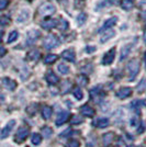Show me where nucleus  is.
<instances>
[{"mask_svg": "<svg viewBox=\"0 0 146 147\" xmlns=\"http://www.w3.org/2000/svg\"><path fill=\"white\" fill-rule=\"evenodd\" d=\"M128 70L130 73V80H133L137 73L140 71V61L137 59H132L128 63Z\"/></svg>", "mask_w": 146, "mask_h": 147, "instance_id": "f257e3e1", "label": "nucleus"}, {"mask_svg": "<svg viewBox=\"0 0 146 147\" xmlns=\"http://www.w3.org/2000/svg\"><path fill=\"white\" fill-rule=\"evenodd\" d=\"M58 44H59L58 38L55 36V35H53V34L47 35V36L44 38V42H43L44 47H45V49H54V47H56Z\"/></svg>", "mask_w": 146, "mask_h": 147, "instance_id": "f03ea898", "label": "nucleus"}, {"mask_svg": "<svg viewBox=\"0 0 146 147\" xmlns=\"http://www.w3.org/2000/svg\"><path fill=\"white\" fill-rule=\"evenodd\" d=\"M56 11V8H55L52 3H43L42 6L39 8V13L40 16L45 17V16H51Z\"/></svg>", "mask_w": 146, "mask_h": 147, "instance_id": "7ed1b4c3", "label": "nucleus"}, {"mask_svg": "<svg viewBox=\"0 0 146 147\" xmlns=\"http://www.w3.org/2000/svg\"><path fill=\"white\" fill-rule=\"evenodd\" d=\"M14 125H16V121L14 120H11V121H9L8 124H7L6 126L2 129L1 131V133H0V140H2V138H6L9 136V134L11 133V131L12 129L14 127Z\"/></svg>", "mask_w": 146, "mask_h": 147, "instance_id": "20e7f679", "label": "nucleus"}, {"mask_svg": "<svg viewBox=\"0 0 146 147\" xmlns=\"http://www.w3.org/2000/svg\"><path fill=\"white\" fill-rule=\"evenodd\" d=\"M40 36H41V32L39 30H31L28 33L26 42H28L29 45H32V44H34L40 38Z\"/></svg>", "mask_w": 146, "mask_h": 147, "instance_id": "39448f33", "label": "nucleus"}, {"mask_svg": "<svg viewBox=\"0 0 146 147\" xmlns=\"http://www.w3.org/2000/svg\"><path fill=\"white\" fill-rule=\"evenodd\" d=\"M28 135H29V129L26 127H20L16 134V141L18 143H22L23 141H25Z\"/></svg>", "mask_w": 146, "mask_h": 147, "instance_id": "423d86ee", "label": "nucleus"}, {"mask_svg": "<svg viewBox=\"0 0 146 147\" xmlns=\"http://www.w3.org/2000/svg\"><path fill=\"white\" fill-rule=\"evenodd\" d=\"M114 57H116V49H110L108 53L104 54L103 58H102V64L103 65H110L112 61H114Z\"/></svg>", "mask_w": 146, "mask_h": 147, "instance_id": "0eeeda50", "label": "nucleus"}, {"mask_svg": "<svg viewBox=\"0 0 146 147\" xmlns=\"http://www.w3.org/2000/svg\"><path fill=\"white\" fill-rule=\"evenodd\" d=\"M69 117V112L68 111H63L61 113H58V115L56 117V121H55V124L56 125H62L66 122Z\"/></svg>", "mask_w": 146, "mask_h": 147, "instance_id": "6e6552de", "label": "nucleus"}, {"mask_svg": "<svg viewBox=\"0 0 146 147\" xmlns=\"http://www.w3.org/2000/svg\"><path fill=\"white\" fill-rule=\"evenodd\" d=\"M116 21H118V18H116V17H113V18L107 20V21L104 22V24L101 26V29H100L99 31H100V32H103V31L108 30V29L110 30V29H111V28L116 23Z\"/></svg>", "mask_w": 146, "mask_h": 147, "instance_id": "1a4fd4ad", "label": "nucleus"}, {"mask_svg": "<svg viewBox=\"0 0 146 147\" xmlns=\"http://www.w3.org/2000/svg\"><path fill=\"white\" fill-rule=\"evenodd\" d=\"M2 85L5 86V88H7L8 90H14L17 87V82L14 80L10 79V78H3L2 79Z\"/></svg>", "mask_w": 146, "mask_h": 147, "instance_id": "9d476101", "label": "nucleus"}, {"mask_svg": "<svg viewBox=\"0 0 146 147\" xmlns=\"http://www.w3.org/2000/svg\"><path fill=\"white\" fill-rule=\"evenodd\" d=\"M132 94V89L131 88H121L119 91L116 92V96L120 99H125Z\"/></svg>", "mask_w": 146, "mask_h": 147, "instance_id": "9b49d317", "label": "nucleus"}, {"mask_svg": "<svg viewBox=\"0 0 146 147\" xmlns=\"http://www.w3.org/2000/svg\"><path fill=\"white\" fill-rule=\"evenodd\" d=\"M41 26L45 30H51L53 29L54 26H56V21L54 19H47V20H44L42 23H41Z\"/></svg>", "mask_w": 146, "mask_h": 147, "instance_id": "f8f14e48", "label": "nucleus"}, {"mask_svg": "<svg viewBox=\"0 0 146 147\" xmlns=\"http://www.w3.org/2000/svg\"><path fill=\"white\" fill-rule=\"evenodd\" d=\"M80 112H81V114L82 115H85V117H93V114H95V111L92 109L91 107H89L88 104H86V105H82L81 107V109H80Z\"/></svg>", "mask_w": 146, "mask_h": 147, "instance_id": "ddd939ff", "label": "nucleus"}, {"mask_svg": "<svg viewBox=\"0 0 146 147\" xmlns=\"http://www.w3.org/2000/svg\"><path fill=\"white\" fill-rule=\"evenodd\" d=\"M62 57L68 61H75V52L73 49H66L62 53Z\"/></svg>", "mask_w": 146, "mask_h": 147, "instance_id": "4468645a", "label": "nucleus"}, {"mask_svg": "<svg viewBox=\"0 0 146 147\" xmlns=\"http://www.w3.org/2000/svg\"><path fill=\"white\" fill-rule=\"evenodd\" d=\"M46 80L49 85H56L58 82V77L53 71H49L46 74Z\"/></svg>", "mask_w": 146, "mask_h": 147, "instance_id": "2eb2a0df", "label": "nucleus"}, {"mask_svg": "<svg viewBox=\"0 0 146 147\" xmlns=\"http://www.w3.org/2000/svg\"><path fill=\"white\" fill-rule=\"evenodd\" d=\"M114 35H116V32L110 29L109 31H107L105 33L102 34V36H101V38H100V41H101V43H105L107 41H109L110 38H111V37H113Z\"/></svg>", "mask_w": 146, "mask_h": 147, "instance_id": "dca6fc26", "label": "nucleus"}, {"mask_svg": "<svg viewBox=\"0 0 146 147\" xmlns=\"http://www.w3.org/2000/svg\"><path fill=\"white\" fill-rule=\"evenodd\" d=\"M109 124H110V121L108 120V119H105V117L98 119L97 122L93 123V125H96V126L99 127V129H103V127H105V126H108Z\"/></svg>", "mask_w": 146, "mask_h": 147, "instance_id": "f3484780", "label": "nucleus"}, {"mask_svg": "<svg viewBox=\"0 0 146 147\" xmlns=\"http://www.w3.org/2000/svg\"><path fill=\"white\" fill-rule=\"evenodd\" d=\"M41 56V53L37 51V49H32L28 53V59L30 61H37Z\"/></svg>", "mask_w": 146, "mask_h": 147, "instance_id": "a211bd4d", "label": "nucleus"}, {"mask_svg": "<svg viewBox=\"0 0 146 147\" xmlns=\"http://www.w3.org/2000/svg\"><path fill=\"white\" fill-rule=\"evenodd\" d=\"M42 115L45 120H49V117H52V108H49L47 105H45L42 110Z\"/></svg>", "mask_w": 146, "mask_h": 147, "instance_id": "6ab92c4d", "label": "nucleus"}, {"mask_svg": "<svg viewBox=\"0 0 146 147\" xmlns=\"http://www.w3.org/2000/svg\"><path fill=\"white\" fill-rule=\"evenodd\" d=\"M113 140V134L112 133H105V134L102 136V141H103V144L107 146V145H109L110 143L112 142Z\"/></svg>", "mask_w": 146, "mask_h": 147, "instance_id": "aec40b11", "label": "nucleus"}, {"mask_svg": "<svg viewBox=\"0 0 146 147\" xmlns=\"http://www.w3.org/2000/svg\"><path fill=\"white\" fill-rule=\"evenodd\" d=\"M42 141V137H41V135L37 134V133H34V134H32V137H31V142H32V144H34V145H39L40 143Z\"/></svg>", "mask_w": 146, "mask_h": 147, "instance_id": "412c9836", "label": "nucleus"}, {"mask_svg": "<svg viewBox=\"0 0 146 147\" xmlns=\"http://www.w3.org/2000/svg\"><path fill=\"white\" fill-rule=\"evenodd\" d=\"M57 28H58L61 31H66L67 28H68V22H67L65 19H61V20L58 21V25H57Z\"/></svg>", "mask_w": 146, "mask_h": 147, "instance_id": "4be33fe9", "label": "nucleus"}, {"mask_svg": "<svg viewBox=\"0 0 146 147\" xmlns=\"http://www.w3.org/2000/svg\"><path fill=\"white\" fill-rule=\"evenodd\" d=\"M42 135L45 137V138H49V137L53 135V131H52L51 127L45 126V127H43L42 129Z\"/></svg>", "mask_w": 146, "mask_h": 147, "instance_id": "5701e85b", "label": "nucleus"}, {"mask_svg": "<svg viewBox=\"0 0 146 147\" xmlns=\"http://www.w3.org/2000/svg\"><path fill=\"white\" fill-rule=\"evenodd\" d=\"M130 49L131 47L130 46H124L123 49H122V53H121V57H120V61H124L126 57L128 56V53H130Z\"/></svg>", "mask_w": 146, "mask_h": 147, "instance_id": "b1692460", "label": "nucleus"}, {"mask_svg": "<svg viewBox=\"0 0 146 147\" xmlns=\"http://www.w3.org/2000/svg\"><path fill=\"white\" fill-rule=\"evenodd\" d=\"M56 59H57V56L55 55V54H49V55L45 56L44 61H45L46 64H53Z\"/></svg>", "mask_w": 146, "mask_h": 147, "instance_id": "393cba45", "label": "nucleus"}, {"mask_svg": "<svg viewBox=\"0 0 146 147\" xmlns=\"http://www.w3.org/2000/svg\"><path fill=\"white\" fill-rule=\"evenodd\" d=\"M57 69H58V71L61 74H63V75H66V74H68V71H69V68H68V66L65 65V64H59V65L57 66Z\"/></svg>", "mask_w": 146, "mask_h": 147, "instance_id": "a878e982", "label": "nucleus"}, {"mask_svg": "<svg viewBox=\"0 0 146 147\" xmlns=\"http://www.w3.org/2000/svg\"><path fill=\"white\" fill-rule=\"evenodd\" d=\"M36 110H37V104H35V103L31 104V105H29V107L26 108V112H28L30 115H33V114H35Z\"/></svg>", "mask_w": 146, "mask_h": 147, "instance_id": "bb28decb", "label": "nucleus"}, {"mask_svg": "<svg viewBox=\"0 0 146 147\" xmlns=\"http://www.w3.org/2000/svg\"><path fill=\"white\" fill-rule=\"evenodd\" d=\"M77 82L79 84L80 86H86L88 84V79H87V77H86L85 75H80L77 78Z\"/></svg>", "mask_w": 146, "mask_h": 147, "instance_id": "cd10ccee", "label": "nucleus"}, {"mask_svg": "<svg viewBox=\"0 0 146 147\" xmlns=\"http://www.w3.org/2000/svg\"><path fill=\"white\" fill-rule=\"evenodd\" d=\"M10 23V18L8 16H0V24L1 25H7Z\"/></svg>", "mask_w": 146, "mask_h": 147, "instance_id": "c85d7f7f", "label": "nucleus"}, {"mask_svg": "<svg viewBox=\"0 0 146 147\" xmlns=\"http://www.w3.org/2000/svg\"><path fill=\"white\" fill-rule=\"evenodd\" d=\"M70 87H72V85H70V82L69 81H64L63 82V85H62V92L63 93H65V92H67L69 89H70Z\"/></svg>", "mask_w": 146, "mask_h": 147, "instance_id": "c756f323", "label": "nucleus"}, {"mask_svg": "<svg viewBox=\"0 0 146 147\" xmlns=\"http://www.w3.org/2000/svg\"><path fill=\"white\" fill-rule=\"evenodd\" d=\"M18 38V32L17 31H12L9 35V38H8V43H12L13 41H16Z\"/></svg>", "mask_w": 146, "mask_h": 147, "instance_id": "7c9ffc66", "label": "nucleus"}, {"mask_svg": "<svg viewBox=\"0 0 146 147\" xmlns=\"http://www.w3.org/2000/svg\"><path fill=\"white\" fill-rule=\"evenodd\" d=\"M74 97L77 100H81L82 99V91L80 90V88H76L74 90Z\"/></svg>", "mask_w": 146, "mask_h": 147, "instance_id": "2f4dec72", "label": "nucleus"}, {"mask_svg": "<svg viewBox=\"0 0 146 147\" xmlns=\"http://www.w3.org/2000/svg\"><path fill=\"white\" fill-rule=\"evenodd\" d=\"M146 89V79H142L141 82L137 86V91L139 92H143Z\"/></svg>", "mask_w": 146, "mask_h": 147, "instance_id": "473e14b6", "label": "nucleus"}, {"mask_svg": "<svg viewBox=\"0 0 146 147\" xmlns=\"http://www.w3.org/2000/svg\"><path fill=\"white\" fill-rule=\"evenodd\" d=\"M122 7H123L125 10H128V9H131V8L133 7V3H132V1H130V0H123V1H122Z\"/></svg>", "mask_w": 146, "mask_h": 147, "instance_id": "72a5a7b5", "label": "nucleus"}, {"mask_svg": "<svg viewBox=\"0 0 146 147\" xmlns=\"http://www.w3.org/2000/svg\"><path fill=\"white\" fill-rule=\"evenodd\" d=\"M81 122H82V119L80 117H78V115H75V117H73V119L70 120V123L74 124V125H75V124H80Z\"/></svg>", "mask_w": 146, "mask_h": 147, "instance_id": "f704fd0d", "label": "nucleus"}, {"mask_svg": "<svg viewBox=\"0 0 146 147\" xmlns=\"http://www.w3.org/2000/svg\"><path fill=\"white\" fill-rule=\"evenodd\" d=\"M86 14L85 13H80L79 16H78V18H77V21H78V24L81 25V24H84V22L86 21Z\"/></svg>", "mask_w": 146, "mask_h": 147, "instance_id": "c9c22d12", "label": "nucleus"}, {"mask_svg": "<svg viewBox=\"0 0 146 147\" xmlns=\"http://www.w3.org/2000/svg\"><path fill=\"white\" fill-rule=\"evenodd\" d=\"M8 3H9L8 0H0V11L6 9L7 7H8Z\"/></svg>", "mask_w": 146, "mask_h": 147, "instance_id": "e433bc0d", "label": "nucleus"}, {"mask_svg": "<svg viewBox=\"0 0 146 147\" xmlns=\"http://www.w3.org/2000/svg\"><path fill=\"white\" fill-rule=\"evenodd\" d=\"M66 147H79V142L78 141H70L67 144Z\"/></svg>", "mask_w": 146, "mask_h": 147, "instance_id": "4c0bfd02", "label": "nucleus"}, {"mask_svg": "<svg viewBox=\"0 0 146 147\" xmlns=\"http://www.w3.org/2000/svg\"><path fill=\"white\" fill-rule=\"evenodd\" d=\"M96 51V47L95 46H87L86 47V52L87 53H92V52H95Z\"/></svg>", "mask_w": 146, "mask_h": 147, "instance_id": "58836bf2", "label": "nucleus"}, {"mask_svg": "<svg viewBox=\"0 0 146 147\" xmlns=\"http://www.w3.org/2000/svg\"><path fill=\"white\" fill-rule=\"evenodd\" d=\"M6 53H7L6 49H5V47H2V46H0V58H1L2 56L6 55Z\"/></svg>", "mask_w": 146, "mask_h": 147, "instance_id": "ea45409f", "label": "nucleus"}, {"mask_svg": "<svg viewBox=\"0 0 146 147\" xmlns=\"http://www.w3.org/2000/svg\"><path fill=\"white\" fill-rule=\"evenodd\" d=\"M3 100H5V97H3V94H2L1 91H0V103H1V102H3Z\"/></svg>", "mask_w": 146, "mask_h": 147, "instance_id": "a19ab883", "label": "nucleus"}, {"mask_svg": "<svg viewBox=\"0 0 146 147\" xmlns=\"http://www.w3.org/2000/svg\"><path fill=\"white\" fill-rule=\"evenodd\" d=\"M143 131H144V125L142 124V125H141V127H140V129H139V133H142Z\"/></svg>", "mask_w": 146, "mask_h": 147, "instance_id": "79ce46f5", "label": "nucleus"}, {"mask_svg": "<svg viewBox=\"0 0 146 147\" xmlns=\"http://www.w3.org/2000/svg\"><path fill=\"white\" fill-rule=\"evenodd\" d=\"M68 133H69V129H67V131H65V132H64V133H62V134H61V136H62V137H63V136H64V135L68 134Z\"/></svg>", "mask_w": 146, "mask_h": 147, "instance_id": "37998d69", "label": "nucleus"}, {"mask_svg": "<svg viewBox=\"0 0 146 147\" xmlns=\"http://www.w3.org/2000/svg\"><path fill=\"white\" fill-rule=\"evenodd\" d=\"M2 36H3V32L0 30V42H1V40H2Z\"/></svg>", "mask_w": 146, "mask_h": 147, "instance_id": "c03bdc74", "label": "nucleus"}, {"mask_svg": "<svg viewBox=\"0 0 146 147\" xmlns=\"http://www.w3.org/2000/svg\"><path fill=\"white\" fill-rule=\"evenodd\" d=\"M144 59H145V64H146V53H145V57H144Z\"/></svg>", "mask_w": 146, "mask_h": 147, "instance_id": "a18cd8bd", "label": "nucleus"}, {"mask_svg": "<svg viewBox=\"0 0 146 147\" xmlns=\"http://www.w3.org/2000/svg\"><path fill=\"white\" fill-rule=\"evenodd\" d=\"M128 147H135V146H133V145H130V146H128Z\"/></svg>", "mask_w": 146, "mask_h": 147, "instance_id": "49530a36", "label": "nucleus"}, {"mask_svg": "<svg viewBox=\"0 0 146 147\" xmlns=\"http://www.w3.org/2000/svg\"><path fill=\"white\" fill-rule=\"evenodd\" d=\"M130 1H133V0H130Z\"/></svg>", "mask_w": 146, "mask_h": 147, "instance_id": "de8ad7c7", "label": "nucleus"}, {"mask_svg": "<svg viewBox=\"0 0 146 147\" xmlns=\"http://www.w3.org/2000/svg\"><path fill=\"white\" fill-rule=\"evenodd\" d=\"M30 1H31V0H30Z\"/></svg>", "mask_w": 146, "mask_h": 147, "instance_id": "09e8293b", "label": "nucleus"}]
</instances>
